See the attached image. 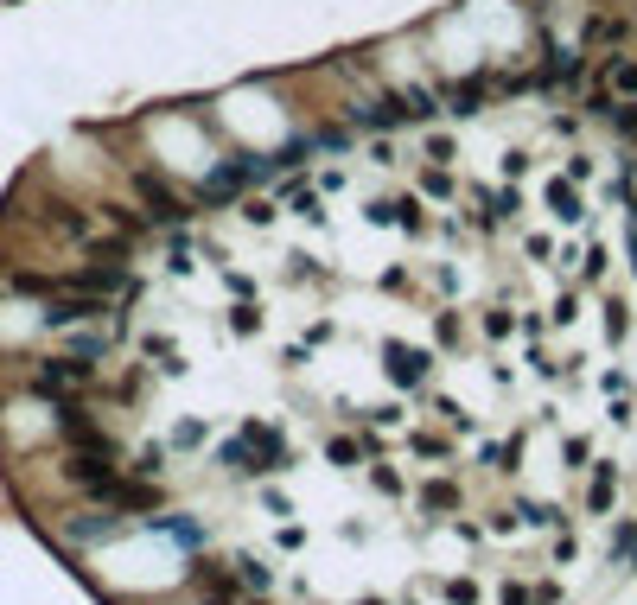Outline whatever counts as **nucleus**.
Masks as SVG:
<instances>
[{
    "instance_id": "nucleus-19",
    "label": "nucleus",
    "mask_w": 637,
    "mask_h": 605,
    "mask_svg": "<svg viewBox=\"0 0 637 605\" xmlns=\"http://www.w3.org/2000/svg\"><path fill=\"white\" fill-rule=\"evenodd\" d=\"M631 45H637V26H631Z\"/></svg>"
},
{
    "instance_id": "nucleus-15",
    "label": "nucleus",
    "mask_w": 637,
    "mask_h": 605,
    "mask_svg": "<svg viewBox=\"0 0 637 605\" xmlns=\"http://www.w3.org/2000/svg\"><path fill=\"white\" fill-rule=\"evenodd\" d=\"M612 484H618L612 472H599V478H593V491H587V497H593V510H606V504H612Z\"/></svg>"
},
{
    "instance_id": "nucleus-4",
    "label": "nucleus",
    "mask_w": 637,
    "mask_h": 605,
    "mask_svg": "<svg viewBox=\"0 0 637 605\" xmlns=\"http://www.w3.org/2000/svg\"><path fill=\"white\" fill-rule=\"evenodd\" d=\"M625 39H631V26L618 20V13H593V20L580 26V45H587V51H618Z\"/></svg>"
},
{
    "instance_id": "nucleus-10",
    "label": "nucleus",
    "mask_w": 637,
    "mask_h": 605,
    "mask_svg": "<svg viewBox=\"0 0 637 605\" xmlns=\"http://www.w3.org/2000/svg\"><path fill=\"white\" fill-rule=\"evenodd\" d=\"M109 516H115V510H102V516H77V523H71V542H102V535L115 529Z\"/></svg>"
},
{
    "instance_id": "nucleus-1",
    "label": "nucleus",
    "mask_w": 637,
    "mask_h": 605,
    "mask_svg": "<svg viewBox=\"0 0 637 605\" xmlns=\"http://www.w3.org/2000/svg\"><path fill=\"white\" fill-rule=\"evenodd\" d=\"M217 459L230 465V472H243V478H268V472H281V465H287V440L274 434L268 421H243V427H236V440L223 446Z\"/></svg>"
},
{
    "instance_id": "nucleus-16",
    "label": "nucleus",
    "mask_w": 637,
    "mask_h": 605,
    "mask_svg": "<svg viewBox=\"0 0 637 605\" xmlns=\"http://www.w3.org/2000/svg\"><path fill=\"white\" fill-rule=\"evenodd\" d=\"M618 561H637V523H618Z\"/></svg>"
},
{
    "instance_id": "nucleus-11",
    "label": "nucleus",
    "mask_w": 637,
    "mask_h": 605,
    "mask_svg": "<svg viewBox=\"0 0 637 605\" xmlns=\"http://www.w3.org/2000/svg\"><path fill=\"white\" fill-rule=\"evenodd\" d=\"M109 217H115V230H122V236H141L147 230V217L141 211H122V204H109Z\"/></svg>"
},
{
    "instance_id": "nucleus-12",
    "label": "nucleus",
    "mask_w": 637,
    "mask_h": 605,
    "mask_svg": "<svg viewBox=\"0 0 637 605\" xmlns=\"http://www.w3.org/2000/svg\"><path fill=\"white\" fill-rule=\"evenodd\" d=\"M134 472H141V478H160V472H166V465H160V446H141V453H134Z\"/></svg>"
},
{
    "instance_id": "nucleus-5",
    "label": "nucleus",
    "mask_w": 637,
    "mask_h": 605,
    "mask_svg": "<svg viewBox=\"0 0 637 605\" xmlns=\"http://www.w3.org/2000/svg\"><path fill=\"white\" fill-rule=\"evenodd\" d=\"M255 172H262V160H230V166H217L211 185H204V198H236V192H249Z\"/></svg>"
},
{
    "instance_id": "nucleus-14",
    "label": "nucleus",
    "mask_w": 637,
    "mask_h": 605,
    "mask_svg": "<svg viewBox=\"0 0 637 605\" xmlns=\"http://www.w3.org/2000/svg\"><path fill=\"white\" fill-rule=\"evenodd\" d=\"M204 440V421H179L172 427V446H198Z\"/></svg>"
},
{
    "instance_id": "nucleus-13",
    "label": "nucleus",
    "mask_w": 637,
    "mask_h": 605,
    "mask_svg": "<svg viewBox=\"0 0 637 605\" xmlns=\"http://www.w3.org/2000/svg\"><path fill=\"white\" fill-rule=\"evenodd\" d=\"M287 211H300V217H313V192H306V185H287Z\"/></svg>"
},
{
    "instance_id": "nucleus-18",
    "label": "nucleus",
    "mask_w": 637,
    "mask_h": 605,
    "mask_svg": "<svg viewBox=\"0 0 637 605\" xmlns=\"http://www.w3.org/2000/svg\"><path fill=\"white\" fill-rule=\"evenodd\" d=\"M364 605H383V599H364Z\"/></svg>"
},
{
    "instance_id": "nucleus-3",
    "label": "nucleus",
    "mask_w": 637,
    "mask_h": 605,
    "mask_svg": "<svg viewBox=\"0 0 637 605\" xmlns=\"http://www.w3.org/2000/svg\"><path fill=\"white\" fill-rule=\"evenodd\" d=\"M134 192L147 198V211L160 217V223H185V217H192V198H185V192H172L160 172H134Z\"/></svg>"
},
{
    "instance_id": "nucleus-7",
    "label": "nucleus",
    "mask_w": 637,
    "mask_h": 605,
    "mask_svg": "<svg viewBox=\"0 0 637 605\" xmlns=\"http://www.w3.org/2000/svg\"><path fill=\"white\" fill-rule=\"evenodd\" d=\"M612 102H637V58H606V83H599Z\"/></svg>"
},
{
    "instance_id": "nucleus-8",
    "label": "nucleus",
    "mask_w": 637,
    "mask_h": 605,
    "mask_svg": "<svg viewBox=\"0 0 637 605\" xmlns=\"http://www.w3.org/2000/svg\"><path fill=\"white\" fill-rule=\"evenodd\" d=\"M230 574L243 580L249 593H268V561H262V555H236V561H230Z\"/></svg>"
},
{
    "instance_id": "nucleus-2",
    "label": "nucleus",
    "mask_w": 637,
    "mask_h": 605,
    "mask_svg": "<svg viewBox=\"0 0 637 605\" xmlns=\"http://www.w3.org/2000/svg\"><path fill=\"white\" fill-rule=\"evenodd\" d=\"M96 383V363L90 357H45L39 370H32V389L39 395H77Z\"/></svg>"
},
{
    "instance_id": "nucleus-6",
    "label": "nucleus",
    "mask_w": 637,
    "mask_h": 605,
    "mask_svg": "<svg viewBox=\"0 0 637 605\" xmlns=\"http://www.w3.org/2000/svg\"><path fill=\"white\" fill-rule=\"evenodd\" d=\"M427 363H434V357H427V351H415V344H389V376H395L402 389L427 383Z\"/></svg>"
},
{
    "instance_id": "nucleus-9",
    "label": "nucleus",
    "mask_w": 637,
    "mask_h": 605,
    "mask_svg": "<svg viewBox=\"0 0 637 605\" xmlns=\"http://www.w3.org/2000/svg\"><path fill=\"white\" fill-rule=\"evenodd\" d=\"M153 529H160V535H172V542H185V548H198V542H204V529L192 523V516H160Z\"/></svg>"
},
{
    "instance_id": "nucleus-17",
    "label": "nucleus",
    "mask_w": 637,
    "mask_h": 605,
    "mask_svg": "<svg viewBox=\"0 0 637 605\" xmlns=\"http://www.w3.org/2000/svg\"><path fill=\"white\" fill-rule=\"evenodd\" d=\"M453 504H459L453 484H434V491H427V510H453Z\"/></svg>"
}]
</instances>
